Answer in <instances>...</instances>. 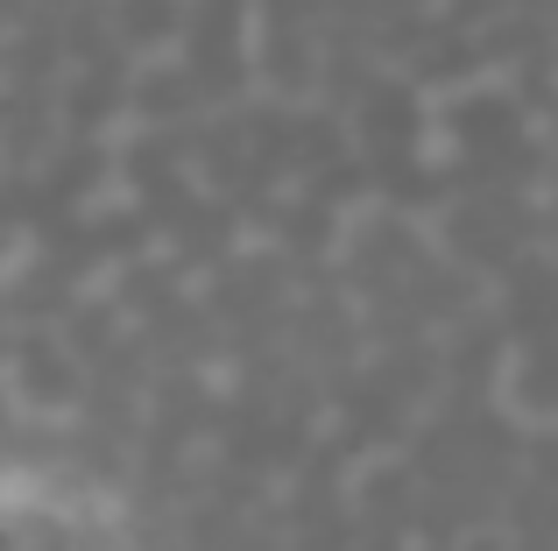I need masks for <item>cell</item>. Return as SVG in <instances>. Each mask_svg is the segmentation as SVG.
Returning a JSON list of instances; mask_svg holds the SVG:
<instances>
[{"label":"cell","instance_id":"obj_1","mask_svg":"<svg viewBox=\"0 0 558 551\" xmlns=\"http://www.w3.org/2000/svg\"><path fill=\"white\" fill-rule=\"evenodd\" d=\"M0 551H135V538L85 502L0 488Z\"/></svg>","mask_w":558,"mask_h":551}]
</instances>
